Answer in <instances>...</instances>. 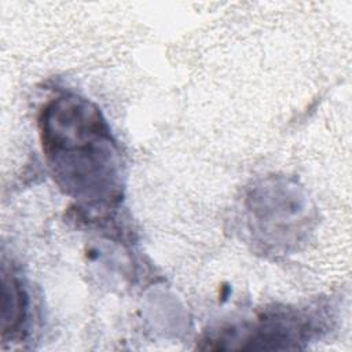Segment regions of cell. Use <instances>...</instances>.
Returning <instances> with one entry per match:
<instances>
[{
    "label": "cell",
    "instance_id": "6da1fadb",
    "mask_svg": "<svg viewBox=\"0 0 352 352\" xmlns=\"http://www.w3.org/2000/svg\"><path fill=\"white\" fill-rule=\"evenodd\" d=\"M23 296L15 279L3 275V334L19 326L23 314Z\"/></svg>",
    "mask_w": 352,
    "mask_h": 352
}]
</instances>
